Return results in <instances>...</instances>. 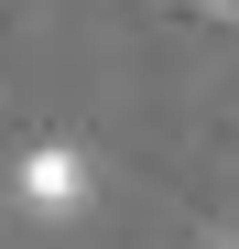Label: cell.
<instances>
[{
    "label": "cell",
    "mask_w": 239,
    "mask_h": 249,
    "mask_svg": "<svg viewBox=\"0 0 239 249\" xmlns=\"http://www.w3.org/2000/svg\"><path fill=\"white\" fill-rule=\"evenodd\" d=\"M87 195H98V174H87V152H76V141H33L22 152V174H11V206H22V217H87Z\"/></svg>",
    "instance_id": "1"
},
{
    "label": "cell",
    "mask_w": 239,
    "mask_h": 249,
    "mask_svg": "<svg viewBox=\"0 0 239 249\" xmlns=\"http://www.w3.org/2000/svg\"><path fill=\"white\" fill-rule=\"evenodd\" d=\"M207 11H239V0H207Z\"/></svg>",
    "instance_id": "2"
}]
</instances>
